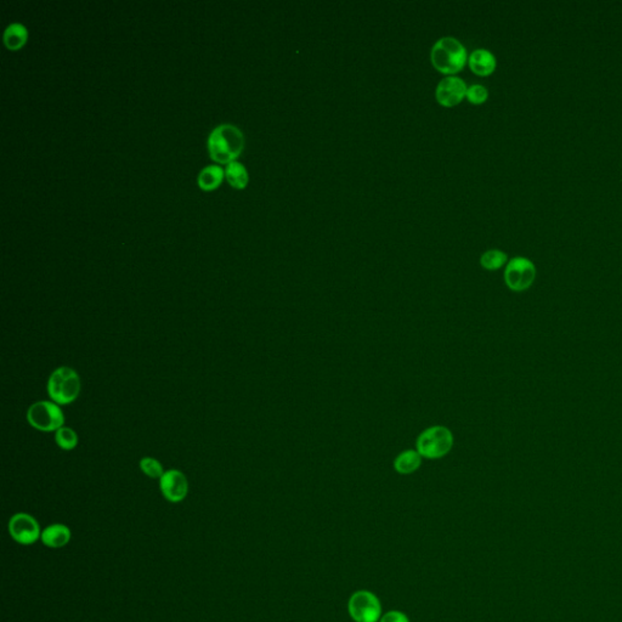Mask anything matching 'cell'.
<instances>
[{"mask_svg":"<svg viewBox=\"0 0 622 622\" xmlns=\"http://www.w3.org/2000/svg\"><path fill=\"white\" fill-rule=\"evenodd\" d=\"M27 422L34 429L44 433L57 431L64 424V411L60 405L51 400L37 401L28 408Z\"/></svg>","mask_w":622,"mask_h":622,"instance_id":"5","label":"cell"},{"mask_svg":"<svg viewBox=\"0 0 622 622\" xmlns=\"http://www.w3.org/2000/svg\"><path fill=\"white\" fill-rule=\"evenodd\" d=\"M422 464V456L418 451L415 450H406L399 455L394 461V468L399 474L408 476L420 469Z\"/></svg>","mask_w":622,"mask_h":622,"instance_id":"13","label":"cell"},{"mask_svg":"<svg viewBox=\"0 0 622 622\" xmlns=\"http://www.w3.org/2000/svg\"><path fill=\"white\" fill-rule=\"evenodd\" d=\"M160 492L170 504H179L186 499L188 481L183 471L178 469L165 471L160 479Z\"/></svg>","mask_w":622,"mask_h":622,"instance_id":"9","label":"cell"},{"mask_svg":"<svg viewBox=\"0 0 622 622\" xmlns=\"http://www.w3.org/2000/svg\"><path fill=\"white\" fill-rule=\"evenodd\" d=\"M471 71L478 76H490L494 74L497 61L494 54L488 49H476L468 57Z\"/></svg>","mask_w":622,"mask_h":622,"instance_id":"12","label":"cell"},{"mask_svg":"<svg viewBox=\"0 0 622 622\" xmlns=\"http://www.w3.org/2000/svg\"><path fill=\"white\" fill-rule=\"evenodd\" d=\"M348 610L355 622H378L382 618L380 600L370 590L355 592L349 600Z\"/></svg>","mask_w":622,"mask_h":622,"instance_id":"7","label":"cell"},{"mask_svg":"<svg viewBox=\"0 0 622 622\" xmlns=\"http://www.w3.org/2000/svg\"><path fill=\"white\" fill-rule=\"evenodd\" d=\"M207 146L212 160L228 165L230 162L236 160V157L242 151L244 137L236 125L219 124L208 135Z\"/></svg>","mask_w":622,"mask_h":622,"instance_id":"1","label":"cell"},{"mask_svg":"<svg viewBox=\"0 0 622 622\" xmlns=\"http://www.w3.org/2000/svg\"><path fill=\"white\" fill-rule=\"evenodd\" d=\"M81 377L77 371L69 366L57 367L53 371L46 385L51 401L60 406L74 403L81 394Z\"/></svg>","mask_w":622,"mask_h":622,"instance_id":"3","label":"cell"},{"mask_svg":"<svg viewBox=\"0 0 622 622\" xmlns=\"http://www.w3.org/2000/svg\"><path fill=\"white\" fill-rule=\"evenodd\" d=\"M140 469L145 476L151 479H160L165 474V469L162 463L153 457H144L140 461Z\"/></svg>","mask_w":622,"mask_h":622,"instance_id":"19","label":"cell"},{"mask_svg":"<svg viewBox=\"0 0 622 622\" xmlns=\"http://www.w3.org/2000/svg\"><path fill=\"white\" fill-rule=\"evenodd\" d=\"M9 534L11 539L22 546H31L41 540V529L37 519L28 513H16L10 518Z\"/></svg>","mask_w":622,"mask_h":622,"instance_id":"8","label":"cell"},{"mask_svg":"<svg viewBox=\"0 0 622 622\" xmlns=\"http://www.w3.org/2000/svg\"><path fill=\"white\" fill-rule=\"evenodd\" d=\"M380 622H410V620L401 611H388L380 618Z\"/></svg>","mask_w":622,"mask_h":622,"instance_id":"21","label":"cell"},{"mask_svg":"<svg viewBox=\"0 0 622 622\" xmlns=\"http://www.w3.org/2000/svg\"><path fill=\"white\" fill-rule=\"evenodd\" d=\"M466 89L468 87L462 78L457 76H448L440 81L435 90V97L436 100L439 101L440 105L453 107L466 97Z\"/></svg>","mask_w":622,"mask_h":622,"instance_id":"10","label":"cell"},{"mask_svg":"<svg viewBox=\"0 0 622 622\" xmlns=\"http://www.w3.org/2000/svg\"><path fill=\"white\" fill-rule=\"evenodd\" d=\"M72 539V532L69 526L64 524H51L41 531V541L46 547L49 548H62L69 544Z\"/></svg>","mask_w":622,"mask_h":622,"instance_id":"11","label":"cell"},{"mask_svg":"<svg viewBox=\"0 0 622 622\" xmlns=\"http://www.w3.org/2000/svg\"><path fill=\"white\" fill-rule=\"evenodd\" d=\"M536 279V266L530 259L516 256L508 261L504 270V282L513 292H524Z\"/></svg>","mask_w":622,"mask_h":622,"instance_id":"6","label":"cell"},{"mask_svg":"<svg viewBox=\"0 0 622 622\" xmlns=\"http://www.w3.org/2000/svg\"><path fill=\"white\" fill-rule=\"evenodd\" d=\"M225 170L220 165H207L200 172L197 181L202 190H213L218 188L224 178Z\"/></svg>","mask_w":622,"mask_h":622,"instance_id":"15","label":"cell"},{"mask_svg":"<svg viewBox=\"0 0 622 622\" xmlns=\"http://www.w3.org/2000/svg\"><path fill=\"white\" fill-rule=\"evenodd\" d=\"M466 99L474 105L484 104L489 97V90L481 84H473L466 89Z\"/></svg>","mask_w":622,"mask_h":622,"instance_id":"20","label":"cell"},{"mask_svg":"<svg viewBox=\"0 0 622 622\" xmlns=\"http://www.w3.org/2000/svg\"><path fill=\"white\" fill-rule=\"evenodd\" d=\"M225 178L235 188H244L247 186L248 172L246 167L238 160H233L225 167Z\"/></svg>","mask_w":622,"mask_h":622,"instance_id":"16","label":"cell"},{"mask_svg":"<svg viewBox=\"0 0 622 622\" xmlns=\"http://www.w3.org/2000/svg\"><path fill=\"white\" fill-rule=\"evenodd\" d=\"M78 434L76 430L69 428V427H62L57 431H55V443L60 448H62L64 451H71L74 448H77Z\"/></svg>","mask_w":622,"mask_h":622,"instance_id":"18","label":"cell"},{"mask_svg":"<svg viewBox=\"0 0 622 622\" xmlns=\"http://www.w3.org/2000/svg\"><path fill=\"white\" fill-rule=\"evenodd\" d=\"M453 446L451 430L444 426L430 427L417 439V451L422 457L438 459L446 456Z\"/></svg>","mask_w":622,"mask_h":622,"instance_id":"4","label":"cell"},{"mask_svg":"<svg viewBox=\"0 0 622 622\" xmlns=\"http://www.w3.org/2000/svg\"><path fill=\"white\" fill-rule=\"evenodd\" d=\"M508 256L504 251L490 249L486 251L481 258V264L486 270H499L507 263Z\"/></svg>","mask_w":622,"mask_h":622,"instance_id":"17","label":"cell"},{"mask_svg":"<svg viewBox=\"0 0 622 622\" xmlns=\"http://www.w3.org/2000/svg\"><path fill=\"white\" fill-rule=\"evenodd\" d=\"M430 60L435 69L443 74H457L466 64V46L453 37H443L435 41L430 51Z\"/></svg>","mask_w":622,"mask_h":622,"instance_id":"2","label":"cell"},{"mask_svg":"<svg viewBox=\"0 0 622 622\" xmlns=\"http://www.w3.org/2000/svg\"><path fill=\"white\" fill-rule=\"evenodd\" d=\"M4 43L10 50H18L25 46L27 41L28 31L25 25L20 22H14L9 25L4 32Z\"/></svg>","mask_w":622,"mask_h":622,"instance_id":"14","label":"cell"}]
</instances>
